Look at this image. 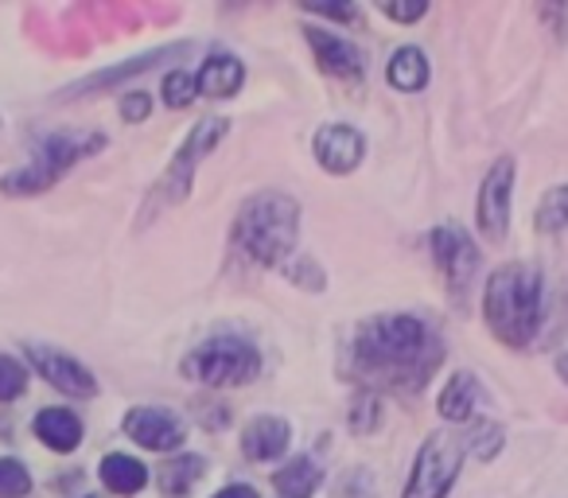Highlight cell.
Here are the masks:
<instances>
[{
  "label": "cell",
  "instance_id": "cell-1",
  "mask_svg": "<svg viewBox=\"0 0 568 498\" xmlns=\"http://www.w3.org/2000/svg\"><path fill=\"white\" fill-rule=\"evenodd\" d=\"M355 358L366 374H378V378L394 382V386H409V374L417 382L428 378V370L436 366L440 350L433 347V339H428L420 319L378 316L358 327Z\"/></svg>",
  "mask_w": 568,
  "mask_h": 498
},
{
  "label": "cell",
  "instance_id": "cell-2",
  "mask_svg": "<svg viewBox=\"0 0 568 498\" xmlns=\"http://www.w3.org/2000/svg\"><path fill=\"white\" fill-rule=\"evenodd\" d=\"M487 324L510 347H526L541 324V277L529 265H506L487 281Z\"/></svg>",
  "mask_w": 568,
  "mask_h": 498
},
{
  "label": "cell",
  "instance_id": "cell-3",
  "mask_svg": "<svg viewBox=\"0 0 568 498\" xmlns=\"http://www.w3.org/2000/svg\"><path fill=\"white\" fill-rule=\"evenodd\" d=\"M296 226H301V211L288 195L281 191H261L242 206L234 226L237 250L253 257L261 265H281L293 254L296 245Z\"/></svg>",
  "mask_w": 568,
  "mask_h": 498
},
{
  "label": "cell",
  "instance_id": "cell-4",
  "mask_svg": "<svg viewBox=\"0 0 568 498\" xmlns=\"http://www.w3.org/2000/svg\"><path fill=\"white\" fill-rule=\"evenodd\" d=\"M102 144L105 141L98 133H59V136H51V141L43 144L40 152H36L32 164H24L20 172H12L9 180H4V191H12V195L48 191L51 183H55L59 175L67 172V167L79 164V160L90 156V152H98Z\"/></svg>",
  "mask_w": 568,
  "mask_h": 498
},
{
  "label": "cell",
  "instance_id": "cell-5",
  "mask_svg": "<svg viewBox=\"0 0 568 498\" xmlns=\"http://www.w3.org/2000/svg\"><path fill=\"white\" fill-rule=\"evenodd\" d=\"M257 366L261 358L253 350V343L234 339V335L203 343V347H195L183 358V374L203 382V386H242V382H250L257 374Z\"/></svg>",
  "mask_w": 568,
  "mask_h": 498
},
{
  "label": "cell",
  "instance_id": "cell-6",
  "mask_svg": "<svg viewBox=\"0 0 568 498\" xmlns=\"http://www.w3.org/2000/svg\"><path fill=\"white\" fill-rule=\"evenodd\" d=\"M467 444L452 433H436L425 440L417 464H413V475L405 482V498H444L452 487V479L459 475V464H464Z\"/></svg>",
  "mask_w": 568,
  "mask_h": 498
},
{
  "label": "cell",
  "instance_id": "cell-7",
  "mask_svg": "<svg viewBox=\"0 0 568 498\" xmlns=\"http://www.w3.org/2000/svg\"><path fill=\"white\" fill-rule=\"evenodd\" d=\"M510 183L514 160H498L479 191V230L487 242H503L506 226H510Z\"/></svg>",
  "mask_w": 568,
  "mask_h": 498
},
{
  "label": "cell",
  "instance_id": "cell-8",
  "mask_svg": "<svg viewBox=\"0 0 568 498\" xmlns=\"http://www.w3.org/2000/svg\"><path fill=\"white\" fill-rule=\"evenodd\" d=\"M28 358H32L36 370H40L55 389H63V394H71V397L98 394L94 374H90L82 363H74V358H67L63 350H51V347H43V343H28Z\"/></svg>",
  "mask_w": 568,
  "mask_h": 498
},
{
  "label": "cell",
  "instance_id": "cell-9",
  "mask_svg": "<svg viewBox=\"0 0 568 498\" xmlns=\"http://www.w3.org/2000/svg\"><path fill=\"white\" fill-rule=\"evenodd\" d=\"M226 136V121H214V118H206L203 125L195 129V133L187 136V144H183V152L175 156V164H172V172H168V180L160 183V191H168V199H183L187 195V187H191V175H195V164L203 160V152H211L214 144ZM164 199V203H168Z\"/></svg>",
  "mask_w": 568,
  "mask_h": 498
},
{
  "label": "cell",
  "instance_id": "cell-10",
  "mask_svg": "<svg viewBox=\"0 0 568 498\" xmlns=\"http://www.w3.org/2000/svg\"><path fill=\"white\" fill-rule=\"evenodd\" d=\"M125 433L149 451H172L183 444V428L164 409H133L125 417Z\"/></svg>",
  "mask_w": 568,
  "mask_h": 498
},
{
  "label": "cell",
  "instance_id": "cell-11",
  "mask_svg": "<svg viewBox=\"0 0 568 498\" xmlns=\"http://www.w3.org/2000/svg\"><path fill=\"white\" fill-rule=\"evenodd\" d=\"M358 156H363V136H358L355 129L327 125L316 133V160L327 172H335V175L351 172V167L358 164Z\"/></svg>",
  "mask_w": 568,
  "mask_h": 498
},
{
  "label": "cell",
  "instance_id": "cell-12",
  "mask_svg": "<svg viewBox=\"0 0 568 498\" xmlns=\"http://www.w3.org/2000/svg\"><path fill=\"white\" fill-rule=\"evenodd\" d=\"M433 250H436V262H440V270L448 273L452 285H464L467 277L475 273V250L471 242H467V234L459 226H440L433 234Z\"/></svg>",
  "mask_w": 568,
  "mask_h": 498
},
{
  "label": "cell",
  "instance_id": "cell-13",
  "mask_svg": "<svg viewBox=\"0 0 568 498\" xmlns=\"http://www.w3.org/2000/svg\"><path fill=\"white\" fill-rule=\"evenodd\" d=\"M308 43H312V51H316V63L324 67V71L343 74V79H355V74L363 71V55H358V48H351V43L339 40V35L312 28Z\"/></svg>",
  "mask_w": 568,
  "mask_h": 498
},
{
  "label": "cell",
  "instance_id": "cell-14",
  "mask_svg": "<svg viewBox=\"0 0 568 498\" xmlns=\"http://www.w3.org/2000/svg\"><path fill=\"white\" fill-rule=\"evenodd\" d=\"M288 448V425L276 417H257L242 436V451L250 459H281Z\"/></svg>",
  "mask_w": 568,
  "mask_h": 498
},
{
  "label": "cell",
  "instance_id": "cell-15",
  "mask_svg": "<svg viewBox=\"0 0 568 498\" xmlns=\"http://www.w3.org/2000/svg\"><path fill=\"white\" fill-rule=\"evenodd\" d=\"M36 436L55 451H74L82 440V420L67 409H43L36 417Z\"/></svg>",
  "mask_w": 568,
  "mask_h": 498
},
{
  "label": "cell",
  "instance_id": "cell-16",
  "mask_svg": "<svg viewBox=\"0 0 568 498\" xmlns=\"http://www.w3.org/2000/svg\"><path fill=\"white\" fill-rule=\"evenodd\" d=\"M242 63L230 55H214L203 63V71H199L195 79V90H203L206 98H230L237 94V87H242Z\"/></svg>",
  "mask_w": 568,
  "mask_h": 498
},
{
  "label": "cell",
  "instance_id": "cell-17",
  "mask_svg": "<svg viewBox=\"0 0 568 498\" xmlns=\"http://www.w3.org/2000/svg\"><path fill=\"white\" fill-rule=\"evenodd\" d=\"M479 402H483L479 382H475L471 374H456L440 394V413L448 420H471V413Z\"/></svg>",
  "mask_w": 568,
  "mask_h": 498
},
{
  "label": "cell",
  "instance_id": "cell-18",
  "mask_svg": "<svg viewBox=\"0 0 568 498\" xmlns=\"http://www.w3.org/2000/svg\"><path fill=\"white\" fill-rule=\"evenodd\" d=\"M102 482L113 490V495H136V490L149 482V471H144V464L133 456H105L102 459Z\"/></svg>",
  "mask_w": 568,
  "mask_h": 498
},
{
  "label": "cell",
  "instance_id": "cell-19",
  "mask_svg": "<svg viewBox=\"0 0 568 498\" xmlns=\"http://www.w3.org/2000/svg\"><path fill=\"white\" fill-rule=\"evenodd\" d=\"M273 482L284 498H308L312 490L320 487V467L312 464V459H293L284 471H276Z\"/></svg>",
  "mask_w": 568,
  "mask_h": 498
},
{
  "label": "cell",
  "instance_id": "cell-20",
  "mask_svg": "<svg viewBox=\"0 0 568 498\" xmlns=\"http://www.w3.org/2000/svg\"><path fill=\"white\" fill-rule=\"evenodd\" d=\"M389 82L397 90H420L428 82V63L417 48H402L389 63Z\"/></svg>",
  "mask_w": 568,
  "mask_h": 498
},
{
  "label": "cell",
  "instance_id": "cell-21",
  "mask_svg": "<svg viewBox=\"0 0 568 498\" xmlns=\"http://www.w3.org/2000/svg\"><path fill=\"white\" fill-rule=\"evenodd\" d=\"M199 475H203V459L183 456V459H175V464H168L164 471H160V487H164L168 495H183V490L195 487Z\"/></svg>",
  "mask_w": 568,
  "mask_h": 498
},
{
  "label": "cell",
  "instance_id": "cell-22",
  "mask_svg": "<svg viewBox=\"0 0 568 498\" xmlns=\"http://www.w3.org/2000/svg\"><path fill=\"white\" fill-rule=\"evenodd\" d=\"M32 490V475L17 459H0V498H24Z\"/></svg>",
  "mask_w": 568,
  "mask_h": 498
},
{
  "label": "cell",
  "instance_id": "cell-23",
  "mask_svg": "<svg viewBox=\"0 0 568 498\" xmlns=\"http://www.w3.org/2000/svg\"><path fill=\"white\" fill-rule=\"evenodd\" d=\"M537 226L541 230H557L568 226V187H557L545 195L541 211H537Z\"/></svg>",
  "mask_w": 568,
  "mask_h": 498
},
{
  "label": "cell",
  "instance_id": "cell-24",
  "mask_svg": "<svg viewBox=\"0 0 568 498\" xmlns=\"http://www.w3.org/2000/svg\"><path fill=\"white\" fill-rule=\"evenodd\" d=\"M28 386V374L24 366L17 363V358L0 355V402H12V397H20Z\"/></svg>",
  "mask_w": 568,
  "mask_h": 498
},
{
  "label": "cell",
  "instance_id": "cell-25",
  "mask_svg": "<svg viewBox=\"0 0 568 498\" xmlns=\"http://www.w3.org/2000/svg\"><path fill=\"white\" fill-rule=\"evenodd\" d=\"M195 98V79L191 74H183V71H175V74H168V82H164V102L172 105V110H183V105Z\"/></svg>",
  "mask_w": 568,
  "mask_h": 498
},
{
  "label": "cell",
  "instance_id": "cell-26",
  "mask_svg": "<svg viewBox=\"0 0 568 498\" xmlns=\"http://www.w3.org/2000/svg\"><path fill=\"white\" fill-rule=\"evenodd\" d=\"M425 0H413V4H394V0H382V12L386 17H394V20H417V17H425Z\"/></svg>",
  "mask_w": 568,
  "mask_h": 498
},
{
  "label": "cell",
  "instance_id": "cell-27",
  "mask_svg": "<svg viewBox=\"0 0 568 498\" xmlns=\"http://www.w3.org/2000/svg\"><path fill=\"white\" fill-rule=\"evenodd\" d=\"M149 94H129L125 102H121V118L125 121H144L149 118Z\"/></svg>",
  "mask_w": 568,
  "mask_h": 498
},
{
  "label": "cell",
  "instance_id": "cell-28",
  "mask_svg": "<svg viewBox=\"0 0 568 498\" xmlns=\"http://www.w3.org/2000/svg\"><path fill=\"white\" fill-rule=\"evenodd\" d=\"M304 9H308V12H324V17H335V20H351V17H355V9H351V4H324V0H308Z\"/></svg>",
  "mask_w": 568,
  "mask_h": 498
},
{
  "label": "cell",
  "instance_id": "cell-29",
  "mask_svg": "<svg viewBox=\"0 0 568 498\" xmlns=\"http://www.w3.org/2000/svg\"><path fill=\"white\" fill-rule=\"evenodd\" d=\"M214 498H257V495H253L250 487H226V490H219Z\"/></svg>",
  "mask_w": 568,
  "mask_h": 498
},
{
  "label": "cell",
  "instance_id": "cell-30",
  "mask_svg": "<svg viewBox=\"0 0 568 498\" xmlns=\"http://www.w3.org/2000/svg\"><path fill=\"white\" fill-rule=\"evenodd\" d=\"M568 370V358H560V374H565Z\"/></svg>",
  "mask_w": 568,
  "mask_h": 498
}]
</instances>
